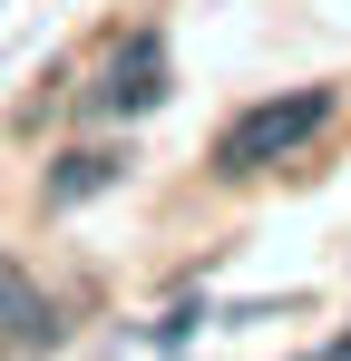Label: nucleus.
Returning <instances> with one entry per match:
<instances>
[{
  "label": "nucleus",
  "instance_id": "f257e3e1",
  "mask_svg": "<svg viewBox=\"0 0 351 361\" xmlns=\"http://www.w3.org/2000/svg\"><path fill=\"white\" fill-rule=\"evenodd\" d=\"M322 118H332V88H283V98L244 108V118L215 137V176H264V166H283L302 137H322Z\"/></svg>",
  "mask_w": 351,
  "mask_h": 361
},
{
  "label": "nucleus",
  "instance_id": "f03ea898",
  "mask_svg": "<svg viewBox=\"0 0 351 361\" xmlns=\"http://www.w3.org/2000/svg\"><path fill=\"white\" fill-rule=\"evenodd\" d=\"M58 322H49V302L20 283V264H0V352H39Z\"/></svg>",
  "mask_w": 351,
  "mask_h": 361
},
{
  "label": "nucleus",
  "instance_id": "7ed1b4c3",
  "mask_svg": "<svg viewBox=\"0 0 351 361\" xmlns=\"http://www.w3.org/2000/svg\"><path fill=\"white\" fill-rule=\"evenodd\" d=\"M156 78H166V49H156V30H147V39H137V59H117V78H108V108H156V98H166Z\"/></svg>",
  "mask_w": 351,
  "mask_h": 361
},
{
  "label": "nucleus",
  "instance_id": "20e7f679",
  "mask_svg": "<svg viewBox=\"0 0 351 361\" xmlns=\"http://www.w3.org/2000/svg\"><path fill=\"white\" fill-rule=\"evenodd\" d=\"M88 185H108V157H68V176H58L49 195H58V205H68V195H88Z\"/></svg>",
  "mask_w": 351,
  "mask_h": 361
},
{
  "label": "nucleus",
  "instance_id": "39448f33",
  "mask_svg": "<svg viewBox=\"0 0 351 361\" xmlns=\"http://www.w3.org/2000/svg\"><path fill=\"white\" fill-rule=\"evenodd\" d=\"M322 361H351V342H342V352H322Z\"/></svg>",
  "mask_w": 351,
  "mask_h": 361
}]
</instances>
